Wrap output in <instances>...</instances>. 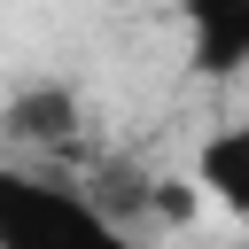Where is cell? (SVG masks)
<instances>
[{
    "mask_svg": "<svg viewBox=\"0 0 249 249\" xmlns=\"http://www.w3.org/2000/svg\"><path fill=\"white\" fill-rule=\"evenodd\" d=\"M0 249H132V233L78 187L0 163Z\"/></svg>",
    "mask_w": 249,
    "mask_h": 249,
    "instance_id": "6da1fadb",
    "label": "cell"
},
{
    "mask_svg": "<svg viewBox=\"0 0 249 249\" xmlns=\"http://www.w3.org/2000/svg\"><path fill=\"white\" fill-rule=\"evenodd\" d=\"M0 132H8V140H23V148H62V140L78 132V93H70L62 78H47V86H23V93H8V109H0Z\"/></svg>",
    "mask_w": 249,
    "mask_h": 249,
    "instance_id": "7a4b0ae2",
    "label": "cell"
},
{
    "mask_svg": "<svg viewBox=\"0 0 249 249\" xmlns=\"http://www.w3.org/2000/svg\"><path fill=\"white\" fill-rule=\"evenodd\" d=\"M187 39H195V70L233 78L249 54V0H187Z\"/></svg>",
    "mask_w": 249,
    "mask_h": 249,
    "instance_id": "3957f363",
    "label": "cell"
},
{
    "mask_svg": "<svg viewBox=\"0 0 249 249\" xmlns=\"http://www.w3.org/2000/svg\"><path fill=\"white\" fill-rule=\"evenodd\" d=\"M241 156H249V132L233 124V132H218V140L202 148V163H195V171H202V187H210L226 210H249V187H241Z\"/></svg>",
    "mask_w": 249,
    "mask_h": 249,
    "instance_id": "277c9868",
    "label": "cell"
}]
</instances>
